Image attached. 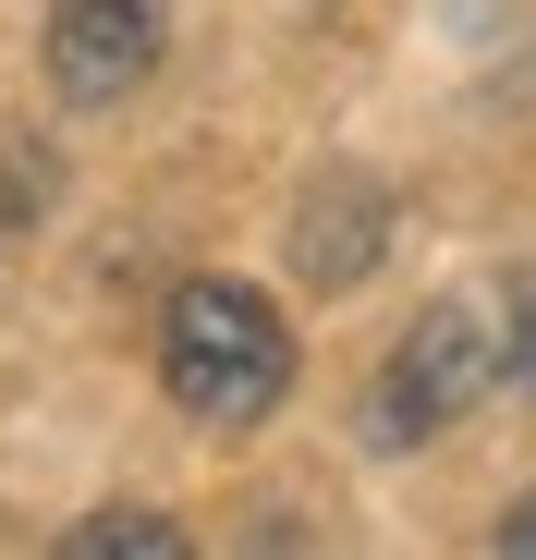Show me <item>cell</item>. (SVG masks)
<instances>
[{"label": "cell", "mask_w": 536, "mask_h": 560, "mask_svg": "<svg viewBox=\"0 0 536 560\" xmlns=\"http://www.w3.org/2000/svg\"><path fill=\"white\" fill-rule=\"evenodd\" d=\"M500 378L488 365V317L452 293V305H427L403 341H391V365H378V390H366V439L378 451H415V439H439L476 390Z\"/></svg>", "instance_id": "7a4b0ae2"}, {"label": "cell", "mask_w": 536, "mask_h": 560, "mask_svg": "<svg viewBox=\"0 0 536 560\" xmlns=\"http://www.w3.org/2000/svg\"><path fill=\"white\" fill-rule=\"evenodd\" d=\"M171 49V0H49V85L73 110H123Z\"/></svg>", "instance_id": "3957f363"}, {"label": "cell", "mask_w": 536, "mask_h": 560, "mask_svg": "<svg viewBox=\"0 0 536 560\" xmlns=\"http://www.w3.org/2000/svg\"><path fill=\"white\" fill-rule=\"evenodd\" d=\"M500 548H512V560H536V488H524V500L500 512Z\"/></svg>", "instance_id": "52a82bcc"}, {"label": "cell", "mask_w": 536, "mask_h": 560, "mask_svg": "<svg viewBox=\"0 0 536 560\" xmlns=\"http://www.w3.org/2000/svg\"><path fill=\"white\" fill-rule=\"evenodd\" d=\"M488 365L512 390H536V280H512V317H500V341H488Z\"/></svg>", "instance_id": "8992f818"}, {"label": "cell", "mask_w": 536, "mask_h": 560, "mask_svg": "<svg viewBox=\"0 0 536 560\" xmlns=\"http://www.w3.org/2000/svg\"><path fill=\"white\" fill-rule=\"evenodd\" d=\"M378 256H391V183L353 159H317V183L293 196V280L305 293H353Z\"/></svg>", "instance_id": "277c9868"}, {"label": "cell", "mask_w": 536, "mask_h": 560, "mask_svg": "<svg viewBox=\"0 0 536 560\" xmlns=\"http://www.w3.org/2000/svg\"><path fill=\"white\" fill-rule=\"evenodd\" d=\"M196 536L171 524V512H85V524H61V560H184Z\"/></svg>", "instance_id": "5b68a950"}, {"label": "cell", "mask_w": 536, "mask_h": 560, "mask_svg": "<svg viewBox=\"0 0 536 560\" xmlns=\"http://www.w3.org/2000/svg\"><path fill=\"white\" fill-rule=\"evenodd\" d=\"M159 390L196 427H268L293 390V329L256 280H184L159 317Z\"/></svg>", "instance_id": "6da1fadb"}]
</instances>
